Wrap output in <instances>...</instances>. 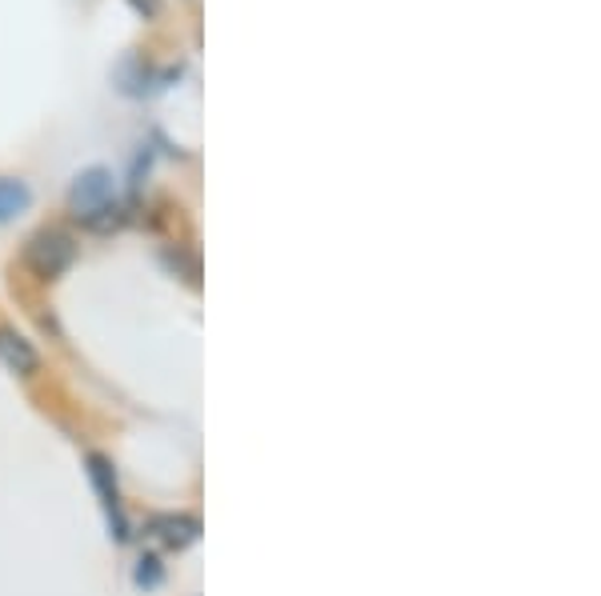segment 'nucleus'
<instances>
[{
	"instance_id": "obj_1",
	"label": "nucleus",
	"mask_w": 601,
	"mask_h": 596,
	"mask_svg": "<svg viewBox=\"0 0 601 596\" xmlns=\"http://www.w3.org/2000/svg\"><path fill=\"white\" fill-rule=\"evenodd\" d=\"M24 260H29V269L37 277L52 280L60 272L69 269L72 260H77V240L69 237L65 229H45L29 240V249H24Z\"/></svg>"
},
{
	"instance_id": "obj_2",
	"label": "nucleus",
	"mask_w": 601,
	"mask_h": 596,
	"mask_svg": "<svg viewBox=\"0 0 601 596\" xmlns=\"http://www.w3.org/2000/svg\"><path fill=\"white\" fill-rule=\"evenodd\" d=\"M112 172L109 169H85L69 189V209L77 212L80 220H89L92 212H100L105 205H112Z\"/></svg>"
},
{
	"instance_id": "obj_3",
	"label": "nucleus",
	"mask_w": 601,
	"mask_h": 596,
	"mask_svg": "<svg viewBox=\"0 0 601 596\" xmlns=\"http://www.w3.org/2000/svg\"><path fill=\"white\" fill-rule=\"evenodd\" d=\"M0 360L9 368H17V372H37L40 365L37 348L20 337V332H12V328H0Z\"/></svg>"
},
{
	"instance_id": "obj_4",
	"label": "nucleus",
	"mask_w": 601,
	"mask_h": 596,
	"mask_svg": "<svg viewBox=\"0 0 601 596\" xmlns=\"http://www.w3.org/2000/svg\"><path fill=\"white\" fill-rule=\"evenodd\" d=\"M32 205V192L24 180H12V177H0V225H9L12 217Z\"/></svg>"
},
{
	"instance_id": "obj_5",
	"label": "nucleus",
	"mask_w": 601,
	"mask_h": 596,
	"mask_svg": "<svg viewBox=\"0 0 601 596\" xmlns=\"http://www.w3.org/2000/svg\"><path fill=\"white\" fill-rule=\"evenodd\" d=\"M152 528H157L169 545H189V540L197 537V520H189V517H160Z\"/></svg>"
}]
</instances>
